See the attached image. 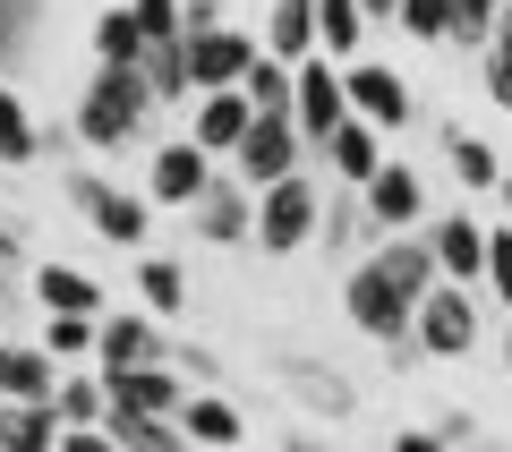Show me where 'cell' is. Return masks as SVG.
<instances>
[{
  "label": "cell",
  "mask_w": 512,
  "mask_h": 452,
  "mask_svg": "<svg viewBox=\"0 0 512 452\" xmlns=\"http://www.w3.org/2000/svg\"><path fill=\"white\" fill-rule=\"evenodd\" d=\"M154 86H146V69H94L86 77V94H77V145H94V154H128V145H146V128H154Z\"/></svg>",
  "instance_id": "6da1fadb"
},
{
  "label": "cell",
  "mask_w": 512,
  "mask_h": 452,
  "mask_svg": "<svg viewBox=\"0 0 512 452\" xmlns=\"http://www.w3.org/2000/svg\"><path fill=\"white\" fill-rule=\"evenodd\" d=\"M60 197H69V214L86 222L103 248H146V231H154L146 188H120V180H103L94 163H69L60 171Z\"/></svg>",
  "instance_id": "7a4b0ae2"
},
{
  "label": "cell",
  "mask_w": 512,
  "mask_h": 452,
  "mask_svg": "<svg viewBox=\"0 0 512 452\" xmlns=\"http://www.w3.org/2000/svg\"><path fill=\"white\" fill-rule=\"evenodd\" d=\"M342 316H350V325H359L376 350H393V342H419V333H410V325H419V299H410V290L393 282V273H384L376 256L342 273Z\"/></svg>",
  "instance_id": "3957f363"
},
{
  "label": "cell",
  "mask_w": 512,
  "mask_h": 452,
  "mask_svg": "<svg viewBox=\"0 0 512 452\" xmlns=\"http://www.w3.org/2000/svg\"><path fill=\"white\" fill-rule=\"evenodd\" d=\"M316 222H325V180L316 171H291V180H274L256 197V248L299 256V248H316Z\"/></svg>",
  "instance_id": "277c9868"
},
{
  "label": "cell",
  "mask_w": 512,
  "mask_h": 452,
  "mask_svg": "<svg viewBox=\"0 0 512 452\" xmlns=\"http://www.w3.org/2000/svg\"><path fill=\"white\" fill-rule=\"evenodd\" d=\"M265 367L291 384V401H299L308 418H333V427L359 418V384H350L333 359H316V350H299V342H274V350H265Z\"/></svg>",
  "instance_id": "5b68a950"
},
{
  "label": "cell",
  "mask_w": 512,
  "mask_h": 452,
  "mask_svg": "<svg viewBox=\"0 0 512 452\" xmlns=\"http://www.w3.org/2000/svg\"><path fill=\"white\" fill-rule=\"evenodd\" d=\"M188 239L197 248H256V188L239 171H214V188L188 205Z\"/></svg>",
  "instance_id": "8992f818"
},
{
  "label": "cell",
  "mask_w": 512,
  "mask_h": 452,
  "mask_svg": "<svg viewBox=\"0 0 512 452\" xmlns=\"http://www.w3.org/2000/svg\"><path fill=\"white\" fill-rule=\"evenodd\" d=\"M214 154H205L197 137H171V145H154V163H146V205L154 214H188V205L214 188Z\"/></svg>",
  "instance_id": "52a82bcc"
},
{
  "label": "cell",
  "mask_w": 512,
  "mask_h": 452,
  "mask_svg": "<svg viewBox=\"0 0 512 452\" xmlns=\"http://www.w3.org/2000/svg\"><path fill=\"white\" fill-rule=\"evenodd\" d=\"M410 333H419L427 359H470V350H478V290L470 282H436L419 299V325H410Z\"/></svg>",
  "instance_id": "ba28073f"
},
{
  "label": "cell",
  "mask_w": 512,
  "mask_h": 452,
  "mask_svg": "<svg viewBox=\"0 0 512 452\" xmlns=\"http://www.w3.org/2000/svg\"><path fill=\"white\" fill-rule=\"evenodd\" d=\"M308 163H316V154H308V137H299V120H256L222 171H239V180H248L256 197H265L274 180H291V171H308Z\"/></svg>",
  "instance_id": "9c48e42d"
},
{
  "label": "cell",
  "mask_w": 512,
  "mask_h": 452,
  "mask_svg": "<svg viewBox=\"0 0 512 452\" xmlns=\"http://www.w3.org/2000/svg\"><path fill=\"white\" fill-rule=\"evenodd\" d=\"M342 86H350V111H359L367 128H410V111H419V94H410V77L393 69V60H350L342 69Z\"/></svg>",
  "instance_id": "30bf717a"
},
{
  "label": "cell",
  "mask_w": 512,
  "mask_h": 452,
  "mask_svg": "<svg viewBox=\"0 0 512 452\" xmlns=\"http://www.w3.org/2000/svg\"><path fill=\"white\" fill-rule=\"evenodd\" d=\"M256 52L265 43L248 26H205V35H188V77H197V94H231V86H248Z\"/></svg>",
  "instance_id": "8fae6325"
},
{
  "label": "cell",
  "mask_w": 512,
  "mask_h": 452,
  "mask_svg": "<svg viewBox=\"0 0 512 452\" xmlns=\"http://www.w3.org/2000/svg\"><path fill=\"white\" fill-rule=\"evenodd\" d=\"M291 120H299V137H308V154L333 137V128L350 120V86H342V60H299V94H291Z\"/></svg>",
  "instance_id": "7c38bea8"
},
{
  "label": "cell",
  "mask_w": 512,
  "mask_h": 452,
  "mask_svg": "<svg viewBox=\"0 0 512 452\" xmlns=\"http://www.w3.org/2000/svg\"><path fill=\"white\" fill-rule=\"evenodd\" d=\"M427 248H436V273H444V282L487 290V222H478L470 205H453V214H427Z\"/></svg>",
  "instance_id": "4fadbf2b"
},
{
  "label": "cell",
  "mask_w": 512,
  "mask_h": 452,
  "mask_svg": "<svg viewBox=\"0 0 512 452\" xmlns=\"http://www.w3.org/2000/svg\"><path fill=\"white\" fill-rule=\"evenodd\" d=\"M163 359H171L163 316H103V325H94V367H103V376H128V367H163Z\"/></svg>",
  "instance_id": "5bb4252c"
},
{
  "label": "cell",
  "mask_w": 512,
  "mask_h": 452,
  "mask_svg": "<svg viewBox=\"0 0 512 452\" xmlns=\"http://www.w3.org/2000/svg\"><path fill=\"white\" fill-rule=\"evenodd\" d=\"M367 197V222H376V239H402V231H427V180L410 163H384L376 180L359 188Z\"/></svg>",
  "instance_id": "9a60e30c"
},
{
  "label": "cell",
  "mask_w": 512,
  "mask_h": 452,
  "mask_svg": "<svg viewBox=\"0 0 512 452\" xmlns=\"http://www.w3.org/2000/svg\"><path fill=\"white\" fill-rule=\"evenodd\" d=\"M316 248H325L342 273L376 256V222H367V197H359V188H325V222H316Z\"/></svg>",
  "instance_id": "2e32d148"
},
{
  "label": "cell",
  "mask_w": 512,
  "mask_h": 452,
  "mask_svg": "<svg viewBox=\"0 0 512 452\" xmlns=\"http://www.w3.org/2000/svg\"><path fill=\"white\" fill-rule=\"evenodd\" d=\"M316 163L333 171V188H367V180H376L384 163H393V154H384V128H367L359 111H350V120L333 128L325 145H316Z\"/></svg>",
  "instance_id": "e0dca14e"
},
{
  "label": "cell",
  "mask_w": 512,
  "mask_h": 452,
  "mask_svg": "<svg viewBox=\"0 0 512 452\" xmlns=\"http://www.w3.org/2000/svg\"><path fill=\"white\" fill-rule=\"evenodd\" d=\"M103 384H111V401H120V410H146V418H180L188 393H197V384L180 376V359H163V367H128V376H103Z\"/></svg>",
  "instance_id": "ac0fdd59"
},
{
  "label": "cell",
  "mask_w": 512,
  "mask_h": 452,
  "mask_svg": "<svg viewBox=\"0 0 512 452\" xmlns=\"http://www.w3.org/2000/svg\"><path fill=\"white\" fill-rule=\"evenodd\" d=\"M188 111H197V120H188V137H197L205 154H214V163H231V154H239V137L256 128V103H248L239 86H231V94H197Z\"/></svg>",
  "instance_id": "d6986e66"
},
{
  "label": "cell",
  "mask_w": 512,
  "mask_h": 452,
  "mask_svg": "<svg viewBox=\"0 0 512 452\" xmlns=\"http://www.w3.org/2000/svg\"><path fill=\"white\" fill-rule=\"evenodd\" d=\"M60 376H69V367L43 342H0V401H52Z\"/></svg>",
  "instance_id": "ffe728a7"
},
{
  "label": "cell",
  "mask_w": 512,
  "mask_h": 452,
  "mask_svg": "<svg viewBox=\"0 0 512 452\" xmlns=\"http://www.w3.org/2000/svg\"><path fill=\"white\" fill-rule=\"evenodd\" d=\"M26 282H35V299H43V316H103V282H94L86 265H35L26 273Z\"/></svg>",
  "instance_id": "44dd1931"
},
{
  "label": "cell",
  "mask_w": 512,
  "mask_h": 452,
  "mask_svg": "<svg viewBox=\"0 0 512 452\" xmlns=\"http://www.w3.org/2000/svg\"><path fill=\"white\" fill-rule=\"evenodd\" d=\"M180 427H188V444H197V452H239V435H248V410H239L231 393H188Z\"/></svg>",
  "instance_id": "7402d4cb"
},
{
  "label": "cell",
  "mask_w": 512,
  "mask_h": 452,
  "mask_svg": "<svg viewBox=\"0 0 512 452\" xmlns=\"http://www.w3.org/2000/svg\"><path fill=\"white\" fill-rule=\"evenodd\" d=\"M444 163H453V180L470 188V197H495V188H504V154H495L478 128H461V120H444Z\"/></svg>",
  "instance_id": "603a6c76"
},
{
  "label": "cell",
  "mask_w": 512,
  "mask_h": 452,
  "mask_svg": "<svg viewBox=\"0 0 512 452\" xmlns=\"http://www.w3.org/2000/svg\"><path fill=\"white\" fill-rule=\"evenodd\" d=\"M128 290L146 299V316H188V265L163 248H146L137 265H128Z\"/></svg>",
  "instance_id": "cb8c5ba5"
},
{
  "label": "cell",
  "mask_w": 512,
  "mask_h": 452,
  "mask_svg": "<svg viewBox=\"0 0 512 452\" xmlns=\"http://www.w3.org/2000/svg\"><path fill=\"white\" fill-rule=\"evenodd\" d=\"M256 43H265L274 60H291V69L316 60V0H265V35Z\"/></svg>",
  "instance_id": "d4e9b609"
},
{
  "label": "cell",
  "mask_w": 512,
  "mask_h": 452,
  "mask_svg": "<svg viewBox=\"0 0 512 452\" xmlns=\"http://www.w3.org/2000/svg\"><path fill=\"white\" fill-rule=\"evenodd\" d=\"M60 410L52 401H0V452H60Z\"/></svg>",
  "instance_id": "484cf974"
},
{
  "label": "cell",
  "mask_w": 512,
  "mask_h": 452,
  "mask_svg": "<svg viewBox=\"0 0 512 452\" xmlns=\"http://www.w3.org/2000/svg\"><path fill=\"white\" fill-rule=\"evenodd\" d=\"M103 435H111L120 452H197V444H188V427H180V418H146V410H120V401H111Z\"/></svg>",
  "instance_id": "4316f807"
},
{
  "label": "cell",
  "mask_w": 512,
  "mask_h": 452,
  "mask_svg": "<svg viewBox=\"0 0 512 452\" xmlns=\"http://www.w3.org/2000/svg\"><path fill=\"white\" fill-rule=\"evenodd\" d=\"M86 52H94V69H137V60H146V35L128 18V0H111L103 18L86 26Z\"/></svg>",
  "instance_id": "83f0119b"
},
{
  "label": "cell",
  "mask_w": 512,
  "mask_h": 452,
  "mask_svg": "<svg viewBox=\"0 0 512 452\" xmlns=\"http://www.w3.org/2000/svg\"><path fill=\"white\" fill-rule=\"evenodd\" d=\"M376 265L393 273V282H402L410 299H427V290L444 282V273H436V248H427V231H402V239H376Z\"/></svg>",
  "instance_id": "f1b7e54d"
},
{
  "label": "cell",
  "mask_w": 512,
  "mask_h": 452,
  "mask_svg": "<svg viewBox=\"0 0 512 452\" xmlns=\"http://www.w3.org/2000/svg\"><path fill=\"white\" fill-rule=\"evenodd\" d=\"M316 52L342 60V69L367 52V9L359 0H316Z\"/></svg>",
  "instance_id": "f546056e"
},
{
  "label": "cell",
  "mask_w": 512,
  "mask_h": 452,
  "mask_svg": "<svg viewBox=\"0 0 512 452\" xmlns=\"http://www.w3.org/2000/svg\"><path fill=\"white\" fill-rule=\"evenodd\" d=\"M52 410H60V427H103V418H111L103 367H69V376H60V393H52Z\"/></svg>",
  "instance_id": "4dcf8cb0"
},
{
  "label": "cell",
  "mask_w": 512,
  "mask_h": 452,
  "mask_svg": "<svg viewBox=\"0 0 512 452\" xmlns=\"http://www.w3.org/2000/svg\"><path fill=\"white\" fill-rule=\"evenodd\" d=\"M0 163L9 171H26V163H43V128H35V111H26V94L0 77Z\"/></svg>",
  "instance_id": "1f68e13d"
},
{
  "label": "cell",
  "mask_w": 512,
  "mask_h": 452,
  "mask_svg": "<svg viewBox=\"0 0 512 452\" xmlns=\"http://www.w3.org/2000/svg\"><path fill=\"white\" fill-rule=\"evenodd\" d=\"M35 35H43V0H0V77L18 86V69L35 60Z\"/></svg>",
  "instance_id": "d6a6232c"
},
{
  "label": "cell",
  "mask_w": 512,
  "mask_h": 452,
  "mask_svg": "<svg viewBox=\"0 0 512 452\" xmlns=\"http://www.w3.org/2000/svg\"><path fill=\"white\" fill-rule=\"evenodd\" d=\"M256 103V120H291V94H299V69L291 60H274V52H256V69H248V86H239Z\"/></svg>",
  "instance_id": "836d02e7"
},
{
  "label": "cell",
  "mask_w": 512,
  "mask_h": 452,
  "mask_svg": "<svg viewBox=\"0 0 512 452\" xmlns=\"http://www.w3.org/2000/svg\"><path fill=\"white\" fill-rule=\"evenodd\" d=\"M146 86H154V103H197V77H188V43H146Z\"/></svg>",
  "instance_id": "e575fe53"
},
{
  "label": "cell",
  "mask_w": 512,
  "mask_h": 452,
  "mask_svg": "<svg viewBox=\"0 0 512 452\" xmlns=\"http://www.w3.org/2000/svg\"><path fill=\"white\" fill-rule=\"evenodd\" d=\"M495 26H504V0H453V35H444V52H495Z\"/></svg>",
  "instance_id": "d590c367"
},
{
  "label": "cell",
  "mask_w": 512,
  "mask_h": 452,
  "mask_svg": "<svg viewBox=\"0 0 512 452\" xmlns=\"http://www.w3.org/2000/svg\"><path fill=\"white\" fill-rule=\"evenodd\" d=\"M94 325H103V316H43V350H52L60 367L94 359Z\"/></svg>",
  "instance_id": "8d00e7d4"
},
{
  "label": "cell",
  "mask_w": 512,
  "mask_h": 452,
  "mask_svg": "<svg viewBox=\"0 0 512 452\" xmlns=\"http://www.w3.org/2000/svg\"><path fill=\"white\" fill-rule=\"evenodd\" d=\"M402 43H444L453 35V0H402Z\"/></svg>",
  "instance_id": "74e56055"
},
{
  "label": "cell",
  "mask_w": 512,
  "mask_h": 452,
  "mask_svg": "<svg viewBox=\"0 0 512 452\" xmlns=\"http://www.w3.org/2000/svg\"><path fill=\"white\" fill-rule=\"evenodd\" d=\"M487 299L512 316V222H487Z\"/></svg>",
  "instance_id": "f35d334b"
},
{
  "label": "cell",
  "mask_w": 512,
  "mask_h": 452,
  "mask_svg": "<svg viewBox=\"0 0 512 452\" xmlns=\"http://www.w3.org/2000/svg\"><path fill=\"white\" fill-rule=\"evenodd\" d=\"M128 18H137V35H146V43H188L180 0H128Z\"/></svg>",
  "instance_id": "ab89813d"
},
{
  "label": "cell",
  "mask_w": 512,
  "mask_h": 452,
  "mask_svg": "<svg viewBox=\"0 0 512 452\" xmlns=\"http://www.w3.org/2000/svg\"><path fill=\"white\" fill-rule=\"evenodd\" d=\"M171 359H180V376L197 384V393H222V384H231V367H222V350H205V342H180Z\"/></svg>",
  "instance_id": "60d3db41"
},
{
  "label": "cell",
  "mask_w": 512,
  "mask_h": 452,
  "mask_svg": "<svg viewBox=\"0 0 512 452\" xmlns=\"http://www.w3.org/2000/svg\"><path fill=\"white\" fill-rule=\"evenodd\" d=\"M478 86L495 111H512V52H478Z\"/></svg>",
  "instance_id": "b9f144b4"
},
{
  "label": "cell",
  "mask_w": 512,
  "mask_h": 452,
  "mask_svg": "<svg viewBox=\"0 0 512 452\" xmlns=\"http://www.w3.org/2000/svg\"><path fill=\"white\" fill-rule=\"evenodd\" d=\"M188 35H205V26H231V0H180Z\"/></svg>",
  "instance_id": "7bdbcfd3"
},
{
  "label": "cell",
  "mask_w": 512,
  "mask_h": 452,
  "mask_svg": "<svg viewBox=\"0 0 512 452\" xmlns=\"http://www.w3.org/2000/svg\"><path fill=\"white\" fill-rule=\"evenodd\" d=\"M384 452H453V444H444L436 427H393V444H384Z\"/></svg>",
  "instance_id": "ee69618b"
},
{
  "label": "cell",
  "mask_w": 512,
  "mask_h": 452,
  "mask_svg": "<svg viewBox=\"0 0 512 452\" xmlns=\"http://www.w3.org/2000/svg\"><path fill=\"white\" fill-rule=\"evenodd\" d=\"M436 435H444V444H453V452H461V444H470V435H487V427H478V418H470V410H444V418H436Z\"/></svg>",
  "instance_id": "f6af8a7d"
},
{
  "label": "cell",
  "mask_w": 512,
  "mask_h": 452,
  "mask_svg": "<svg viewBox=\"0 0 512 452\" xmlns=\"http://www.w3.org/2000/svg\"><path fill=\"white\" fill-rule=\"evenodd\" d=\"M60 452H120V444H111L103 427H69V435H60Z\"/></svg>",
  "instance_id": "bcb514c9"
},
{
  "label": "cell",
  "mask_w": 512,
  "mask_h": 452,
  "mask_svg": "<svg viewBox=\"0 0 512 452\" xmlns=\"http://www.w3.org/2000/svg\"><path fill=\"white\" fill-rule=\"evenodd\" d=\"M18 265H26V239H18V222L0 214V273H18Z\"/></svg>",
  "instance_id": "7dc6e473"
},
{
  "label": "cell",
  "mask_w": 512,
  "mask_h": 452,
  "mask_svg": "<svg viewBox=\"0 0 512 452\" xmlns=\"http://www.w3.org/2000/svg\"><path fill=\"white\" fill-rule=\"evenodd\" d=\"M367 9V26H384V18H402V0H359Z\"/></svg>",
  "instance_id": "c3c4849f"
},
{
  "label": "cell",
  "mask_w": 512,
  "mask_h": 452,
  "mask_svg": "<svg viewBox=\"0 0 512 452\" xmlns=\"http://www.w3.org/2000/svg\"><path fill=\"white\" fill-rule=\"evenodd\" d=\"M461 452H512V444H504V435H470V444H461Z\"/></svg>",
  "instance_id": "681fc988"
},
{
  "label": "cell",
  "mask_w": 512,
  "mask_h": 452,
  "mask_svg": "<svg viewBox=\"0 0 512 452\" xmlns=\"http://www.w3.org/2000/svg\"><path fill=\"white\" fill-rule=\"evenodd\" d=\"M495 52H512V0H504V26H495Z\"/></svg>",
  "instance_id": "f907efd6"
},
{
  "label": "cell",
  "mask_w": 512,
  "mask_h": 452,
  "mask_svg": "<svg viewBox=\"0 0 512 452\" xmlns=\"http://www.w3.org/2000/svg\"><path fill=\"white\" fill-rule=\"evenodd\" d=\"M282 452H325V444H316V435H282Z\"/></svg>",
  "instance_id": "816d5d0a"
},
{
  "label": "cell",
  "mask_w": 512,
  "mask_h": 452,
  "mask_svg": "<svg viewBox=\"0 0 512 452\" xmlns=\"http://www.w3.org/2000/svg\"><path fill=\"white\" fill-rule=\"evenodd\" d=\"M9 299H18V273H0V308H9Z\"/></svg>",
  "instance_id": "f5cc1de1"
},
{
  "label": "cell",
  "mask_w": 512,
  "mask_h": 452,
  "mask_svg": "<svg viewBox=\"0 0 512 452\" xmlns=\"http://www.w3.org/2000/svg\"><path fill=\"white\" fill-rule=\"evenodd\" d=\"M495 197H504V222H512V171H504V188H495Z\"/></svg>",
  "instance_id": "db71d44e"
},
{
  "label": "cell",
  "mask_w": 512,
  "mask_h": 452,
  "mask_svg": "<svg viewBox=\"0 0 512 452\" xmlns=\"http://www.w3.org/2000/svg\"><path fill=\"white\" fill-rule=\"evenodd\" d=\"M504 367H512V316H504Z\"/></svg>",
  "instance_id": "11a10c76"
}]
</instances>
